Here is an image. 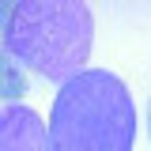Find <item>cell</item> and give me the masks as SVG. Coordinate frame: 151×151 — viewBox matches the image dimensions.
Wrapping results in <instances>:
<instances>
[{
    "label": "cell",
    "mask_w": 151,
    "mask_h": 151,
    "mask_svg": "<svg viewBox=\"0 0 151 151\" xmlns=\"http://www.w3.org/2000/svg\"><path fill=\"white\" fill-rule=\"evenodd\" d=\"M94 42V15L83 0H15L0 4V49L19 68L68 83L83 72Z\"/></svg>",
    "instance_id": "1"
},
{
    "label": "cell",
    "mask_w": 151,
    "mask_h": 151,
    "mask_svg": "<svg viewBox=\"0 0 151 151\" xmlns=\"http://www.w3.org/2000/svg\"><path fill=\"white\" fill-rule=\"evenodd\" d=\"M136 106L132 91L110 68H83L53 98L49 147L53 151H132Z\"/></svg>",
    "instance_id": "2"
},
{
    "label": "cell",
    "mask_w": 151,
    "mask_h": 151,
    "mask_svg": "<svg viewBox=\"0 0 151 151\" xmlns=\"http://www.w3.org/2000/svg\"><path fill=\"white\" fill-rule=\"evenodd\" d=\"M0 151H53L45 121L23 102H4L0 106Z\"/></svg>",
    "instance_id": "3"
},
{
    "label": "cell",
    "mask_w": 151,
    "mask_h": 151,
    "mask_svg": "<svg viewBox=\"0 0 151 151\" xmlns=\"http://www.w3.org/2000/svg\"><path fill=\"white\" fill-rule=\"evenodd\" d=\"M23 94H27V76H23V68L12 57L0 49V106L4 102H19Z\"/></svg>",
    "instance_id": "4"
},
{
    "label": "cell",
    "mask_w": 151,
    "mask_h": 151,
    "mask_svg": "<svg viewBox=\"0 0 151 151\" xmlns=\"http://www.w3.org/2000/svg\"><path fill=\"white\" fill-rule=\"evenodd\" d=\"M147 136H151V102H147Z\"/></svg>",
    "instance_id": "5"
}]
</instances>
